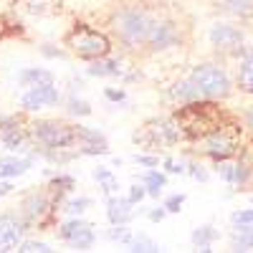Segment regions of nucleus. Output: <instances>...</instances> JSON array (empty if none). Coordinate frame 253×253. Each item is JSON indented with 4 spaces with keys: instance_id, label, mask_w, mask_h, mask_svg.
<instances>
[{
    "instance_id": "40",
    "label": "nucleus",
    "mask_w": 253,
    "mask_h": 253,
    "mask_svg": "<svg viewBox=\"0 0 253 253\" xmlns=\"http://www.w3.org/2000/svg\"><path fill=\"white\" fill-rule=\"evenodd\" d=\"M139 165H144V167H157V157H147V155H137L134 157Z\"/></svg>"
},
{
    "instance_id": "8",
    "label": "nucleus",
    "mask_w": 253,
    "mask_h": 253,
    "mask_svg": "<svg viewBox=\"0 0 253 253\" xmlns=\"http://www.w3.org/2000/svg\"><path fill=\"white\" fill-rule=\"evenodd\" d=\"M28 220L15 213H3L0 215V251H13L23 243V236L28 230Z\"/></svg>"
},
{
    "instance_id": "14",
    "label": "nucleus",
    "mask_w": 253,
    "mask_h": 253,
    "mask_svg": "<svg viewBox=\"0 0 253 253\" xmlns=\"http://www.w3.org/2000/svg\"><path fill=\"white\" fill-rule=\"evenodd\" d=\"M107 218L109 223H129L134 218V203L129 198H119V195H109L107 200Z\"/></svg>"
},
{
    "instance_id": "20",
    "label": "nucleus",
    "mask_w": 253,
    "mask_h": 253,
    "mask_svg": "<svg viewBox=\"0 0 253 253\" xmlns=\"http://www.w3.org/2000/svg\"><path fill=\"white\" fill-rule=\"evenodd\" d=\"M223 10L238 20L253 18V0H223Z\"/></svg>"
},
{
    "instance_id": "23",
    "label": "nucleus",
    "mask_w": 253,
    "mask_h": 253,
    "mask_svg": "<svg viewBox=\"0 0 253 253\" xmlns=\"http://www.w3.org/2000/svg\"><path fill=\"white\" fill-rule=\"evenodd\" d=\"M142 182L147 187V195H152V198H160L162 195V187L167 185V177L157 170H150V172H144L142 175Z\"/></svg>"
},
{
    "instance_id": "34",
    "label": "nucleus",
    "mask_w": 253,
    "mask_h": 253,
    "mask_svg": "<svg viewBox=\"0 0 253 253\" xmlns=\"http://www.w3.org/2000/svg\"><path fill=\"white\" fill-rule=\"evenodd\" d=\"M182 203H185V195H172V198H167V203H165L167 213H180V210H182Z\"/></svg>"
},
{
    "instance_id": "44",
    "label": "nucleus",
    "mask_w": 253,
    "mask_h": 253,
    "mask_svg": "<svg viewBox=\"0 0 253 253\" xmlns=\"http://www.w3.org/2000/svg\"><path fill=\"white\" fill-rule=\"evenodd\" d=\"M251 203H253V195H251Z\"/></svg>"
},
{
    "instance_id": "19",
    "label": "nucleus",
    "mask_w": 253,
    "mask_h": 253,
    "mask_svg": "<svg viewBox=\"0 0 253 253\" xmlns=\"http://www.w3.org/2000/svg\"><path fill=\"white\" fill-rule=\"evenodd\" d=\"M215 241H218V230H215L213 225H200V228H195V230H193V246H195V248H200L203 253L213 251L210 246H213Z\"/></svg>"
},
{
    "instance_id": "28",
    "label": "nucleus",
    "mask_w": 253,
    "mask_h": 253,
    "mask_svg": "<svg viewBox=\"0 0 253 253\" xmlns=\"http://www.w3.org/2000/svg\"><path fill=\"white\" fill-rule=\"evenodd\" d=\"M109 238L117 241V243H126V246H129V241H132V230L126 228V223H114V228L109 230Z\"/></svg>"
},
{
    "instance_id": "38",
    "label": "nucleus",
    "mask_w": 253,
    "mask_h": 253,
    "mask_svg": "<svg viewBox=\"0 0 253 253\" xmlns=\"http://www.w3.org/2000/svg\"><path fill=\"white\" fill-rule=\"evenodd\" d=\"M104 96L109 101H124V91L122 89H104Z\"/></svg>"
},
{
    "instance_id": "1",
    "label": "nucleus",
    "mask_w": 253,
    "mask_h": 253,
    "mask_svg": "<svg viewBox=\"0 0 253 253\" xmlns=\"http://www.w3.org/2000/svg\"><path fill=\"white\" fill-rule=\"evenodd\" d=\"M152 23H155V15L142 5H122L112 18V28H114V33L122 41L124 48L147 46Z\"/></svg>"
},
{
    "instance_id": "6",
    "label": "nucleus",
    "mask_w": 253,
    "mask_h": 253,
    "mask_svg": "<svg viewBox=\"0 0 253 253\" xmlns=\"http://www.w3.org/2000/svg\"><path fill=\"white\" fill-rule=\"evenodd\" d=\"M182 126L177 124L175 117H162V119H152L142 126V132L134 134V142H142V144H177L182 139Z\"/></svg>"
},
{
    "instance_id": "37",
    "label": "nucleus",
    "mask_w": 253,
    "mask_h": 253,
    "mask_svg": "<svg viewBox=\"0 0 253 253\" xmlns=\"http://www.w3.org/2000/svg\"><path fill=\"white\" fill-rule=\"evenodd\" d=\"M165 170H167V172H177V175H182V172H185V167H182L180 162H175V160H165Z\"/></svg>"
},
{
    "instance_id": "2",
    "label": "nucleus",
    "mask_w": 253,
    "mask_h": 253,
    "mask_svg": "<svg viewBox=\"0 0 253 253\" xmlns=\"http://www.w3.org/2000/svg\"><path fill=\"white\" fill-rule=\"evenodd\" d=\"M175 119L182 126V134L187 139H203L210 132H215L218 126H223L220 109L215 107V104H210L208 99L182 104V107L175 112Z\"/></svg>"
},
{
    "instance_id": "35",
    "label": "nucleus",
    "mask_w": 253,
    "mask_h": 253,
    "mask_svg": "<svg viewBox=\"0 0 253 253\" xmlns=\"http://www.w3.org/2000/svg\"><path fill=\"white\" fill-rule=\"evenodd\" d=\"M187 167H190V170H187V172H190V175H193L195 180H200V182H205V180H208V172L203 170V165H198V162H190Z\"/></svg>"
},
{
    "instance_id": "4",
    "label": "nucleus",
    "mask_w": 253,
    "mask_h": 253,
    "mask_svg": "<svg viewBox=\"0 0 253 253\" xmlns=\"http://www.w3.org/2000/svg\"><path fill=\"white\" fill-rule=\"evenodd\" d=\"M66 43L79 58H86V61L107 56L109 48H112L109 38L99 31H94V28H89L86 23H76L66 36Z\"/></svg>"
},
{
    "instance_id": "3",
    "label": "nucleus",
    "mask_w": 253,
    "mask_h": 253,
    "mask_svg": "<svg viewBox=\"0 0 253 253\" xmlns=\"http://www.w3.org/2000/svg\"><path fill=\"white\" fill-rule=\"evenodd\" d=\"M31 139L38 144V150H69L76 142V126L58 122V119H41L31 124Z\"/></svg>"
},
{
    "instance_id": "22",
    "label": "nucleus",
    "mask_w": 253,
    "mask_h": 253,
    "mask_svg": "<svg viewBox=\"0 0 253 253\" xmlns=\"http://www.w3.org/2000/svg\"><path fill=\"white\" fill-rule=\"evenodd\" d=\"M238 86L248 94H253V53H248L238 66Z\"/></svg>"
},
{
    "instance_id": "25",
    "label": "nucleus",
    "mask_w": 253,
    "mask_h": 253,
    "mask_svg": "<svg viewBox=\"0 0 253 253\" xmlns=\"http://www.w3.org/2000/svg\"><path fill=\"white\" fill-rule=\"evenodd\" d=\"M76 187V180L71 175H53L51 177V190L56 195H63V193H71V190Z\"/></svg>"
},
{
    "instance_id": "7",
    "label": "nucleus",
    "mask_w": 253,
    "mask_h": 253,
    "mask_svg": "<svg viewBox=\"0 0 253 253\" xmlns=\"http://www.w3.org/2000/svg\"><path fill=\"white\" fill-rule=\"evenodd\" d=\"M228 126H230V124H223V126H218L215 132H210L208 137L200 139L203 155H208L210 160L220 162V160H230V157L238 152L241 139H238V134H236L233 129H228Z\"/></svg>"
},
{
    "instance_id": "42",
    "label": "nucleus",
    "mask_w": 253,
    "mask_h": 253,
    "mask_svg": "<svg viewBox=\"0 0 253 253\" xmlns=\"http://www.w3.org/2000/svg\"><path fill=\"white\" fill-rule=\"evenodd\" d=\"M167 215V208H157V210H150V220H155V223H160L162 218Z\"/></svg>"
},
{
    "instance_id": "27",
    "label": "nucleus",
    "mask_w": 253,
    "mask_h": 253,
    "mask_svg": "<svg viewBox=\"0 0 253 253\" xmlns=\"http://www.w3.org/2000/svg\"><path fill=\"white\" fill-rule=\"evenodd\" d=\"M66 109H69V114H74V117H89V114H91L89 101L76 99V96H71V99L66 101Z\"/></svg>"
},
{
    "instance_id": "9",
    "label": "nucleus",
    "mask_w": 253,
    "mask_h": 253,
    "mask_svg": "<svg viewBox=\"0 0 253 253\" xmlns=\"http://www.w3.org/2000/svg\"><path fill=\"white\" fill-rule=\"evenodd\" d=\"M58 236H61V241H66L69 246H74V248H91L94 246V241H96V233H94V228L86 223V220H79V218H71V220H66L61 225V230H58Z\"/></svg>"
},
{
    "instance_id": "41",
    "label": "nucleus",
    "mask_w": 253,
    "mask_h": 253,
    "mask_svg": "<svg viewBox=\"0 0 253 253\" xmlns=\"http://www.w3.org/2000/svg\"><path fill=\"white\" fill-rule=\"evenodd\" d=\"M243 124L248 126V129H253V104L246 107V112H243Z\"/></svg>"
},
{
    "instance_id": "43",
    "label": "nucleus",
    "mask_w": 253,
    "mask_h": 253,
    "mask_svg": "<svg viewBox=\"0 0 253 253\" xmlns=\"http://www.w3.org/2000/svg\"><path fill=\"white\" fill-rule=\"evenodd\" d=\"M10 190H13V185H10V180H3V182H0V198H3V195H8V193H10Z\"/></svg>"
},
{
    "instance_id": "10",
    "label": "nucleus",
    "mask_w": 253,
    "mask_h": 253,
    "mask_svg": "<svg viewBox=\"0 0 253 253\" xmlns=\"http://www.w3.org/2000/svg\"><path fill=\"white\" fill-rule=\"evenodd\" d=\"M58 99H61V94L53 84H46V86H28L20 94V107H23V112H38V109H46V107H56Z\"/></svg>"
},
{
    "instance_id": "32",
    "label": "nucleus",
    "mask_w": 253,
    "mask_h": 253,
    "mask_svg": "<svg viewBox=\"0 0 253 253\" xmlns=\"http://www.w3.org/2000/svg\"><path fill=\"white\" fill-rule=\"evenodd\" d=\"M99 185H101V193H104V195H117V193H119V182H117V177H114V175L104 177Z\"/></svg>"
},
{
    "instance_id": "30",
    "label": "nucleus",
    "mask_w": 253,
    "mask_h": 253,
    "mask_svg": "<svg viewBox=\"0 0 253 253\" xmlns=\"http://www.w3.org/2000/svg\"><path fill=\"white\" fill-rule=\"evenodd\" d=\"M89 205H91L89 198H74V200L66 203V208H63V210H66L69 215H81L84 210H89Z\"/></svg>"
},
{
    "instance_id": "15",
    "label": "nucleus",
    "mask_w": 253,
    "mask_h": 253,
    "mask_svg": "<svg viewBox=\"0 0 253 253\" xmlns=\"http://www.w3.org/2000/svg\"><path fill=\"white\" fill-rule=\"evenodd\" d=\"M167 94H170V99L177 101V104H190V101H200V99H205V94L198 89V84H195L193 79L175 84V86H170V91H167Z\"/></svg>"
},
{
    "instance_id": "39",
    "label": "nucleus",
    "mask_w": 253,
    "mask_h": 253,
    "mask_svg": "<svg viewBox=\"0 0 253 253\" xmlns=\"http://www.w3.org/2000/svg\"><path fill=\"white\" fill-rule=\"evenodd\" d=\"M91 175H94V180H96V182H101L104 177H109V175H114V172L109 170V167H96V170H94Z\"/></svg>"
},
{
    "instance_id": "24",
    "label": "nucleus",
    "mask_w": 253,
    "mask_h": 253,
    "mask_svg": "<svg viewBox=\"0 0 253 253\" xmlns=\"http://www.w3.org/2000/svg\"><path fill=\"white\" fill-rule=\"evenodd\" d=\"M76 139H81L84 144H107L99 129H89V126H81V124H76Z\"/></svg>"
},
{
    "instance_id": "12",
    "label": "nucleus",
    "mask_w": 253,
    "mask_h": 253,
    "mask_svg": "<svg viewBox=\"0 0 253 253\" xmlns=\"http://www.w3.org/2000/svg\"><path fill=\"white\" fill-rule=\"evenodd\" d=\"M210 43L223 53H241L243 48V31L228 23H215L210 28Z\"/></svg>"
},
{
    "instance_id": "5",
    "label": "nucleus",
    "mask_w": 253,
    "mask_h": 253,
    "mask_svg": "<svg viewBox=\"0 0 253 253\" xmlns=\"http://www.w3.org/2000/svg\"><path fill=\"white\" fill-rule=\"evenodd\" d=\"M198 84V89L205 94V99H225L230 94V79L225 74V69L215 66V63H200L190 74Z\"/></svg>"
},
{
    "instance_id": "21",
    "label": "nucleus",
    "mask_w": 253,
    "mask_h": 253,
    "mask_svg": "<svg viewBox=\"0 0 253 253\" xmlns=\"http://www.w3.org/2000/svg\"><path fill=\"white\" fill-rule=\"evenodd\" d=\"M230 241L236 251H253V225H236Z\"/></svg>"
},
{
    "instance_id": "36",
    "label": "nucleus",
    "mask_w": 253,
    "mask_h": 253,
    "mask_svg": "<svg viewBox=\"0 0 253 253\" xmlns=\"http://www.w3.org/2000/svg\"><path fill=\"white\" fill-rule=\"evenodd\" d=\"M147 198V187H142V185H134L132 190H129V200L137 205V203H142Z\"/></svg>"
},
{
    "instance_id": "33",
    "label": "nucleus",
    "mask_w": 253,
    "mask_h": 253,
    "mask_svg": "<svg viewBox=\"0 0 253 253\" xmlns=\"http://www.w3.org/2000/svg\"><path fill=\"white\" fill-rule=\"evenodd\" d=\"M233 220L236 225H253V208H248V210H238V213H233Z\"/></svg>"
},
{
    "instance_id": "16",
    "label": "nucleus",
    "mask_w": 253,
    "mask_h": 253,
    "mask_svg": "<svg viewBox=\"0 0 253 253\" xmlns=\"http://www.w3.org/2000/svg\"><path fill=\"white\" fill-rule=\"evenodd\" d=\"M31 165H33L31 157H26V160H20V157L0 160V180H13V177L26 175V172L31 170Z\"/></svg>"
},
{
    "instance_id": "26",
    "label": "nucleus",
    "mask_w": 253,
    "mask_h": 253,
    "mask_svg": "<svg viewBox=\"0 0 253 253\" xmlns=\"http://www.w3.org/2000/svg\"><path fill=\"white\" fill-rule=\"evenodd\" d=\"M129 251H137V253H152V251H160V246L152 241V238H147V236H137L129 241Z\"/></svg>"
},
{
    "instance_id": "31",
    "label": "nucleus",
    "mask_w": 253,
    "mask_h": 253,
    "mask_svg": "<svg viewBox=\"0 0 253 253\" xmlns=\"http://www.w3.org/2000/svg\"><path fill=\"white\" fill-rule=\"evenodd\" d=\"M218 172H220V177H223L225 182L233 185V182H236V162L220 160V162H218Z\"/></svg>"
},
{
    "instance_id": "18",
    "label": "nucleus",
    "mask_w": 253,
    "mask_h": 253,
    "mask_svg": "<svg viewBox=\"0 0 253 253\" xmlns=\"http://www.w3.org/2000/svg\"><path fill=\"white\" fill-rule=\"evenodd\" d=\"M89 76H96V79H104V76H117L119 74V63L114 58H107V56H101V58H94L89 63V69H86Z\"/></svg>"
},
{
    "instance_id": "29",
    "label": "nucleus",
    "mask_w": 253,
    "mask_h": 253,
    "mask_svg": "<svg viewBox=\"0 0 253 253\" xmlns=\"http://www.w3.org/2000/svg\"><path fill=\"white\" fill-rule=\"evenodd\" d=\"M18 251L20 253H51L53 248L48 243H43V241H23L18 246Z\"/></svg>"
},
{
    "instance_id": "17",
    "label": "nucleus",
    "mask_w": 253,
    "mask_h": 253,
    "mask_svg": "<svg viewBox=\"0 0 253 253\" xmlns=\"http://www.w3.org/2000/svg\"><path fill=\"white\" fill-rule=\"evenodd\" d=\"M18 81L23 86H46V84H53V74L46 71V69H23L18 76Z\"/></svg>"
},
{
    "instance_id": "13",
    "label": "nucleus",
    "mask_w": 253,
    "mask_h": 253,
    "mask_svg": "<svg viewBox=\"0 0 253 253\" xmlns=\"http://www.w3.org/2000/svg\"><path fill=\"white\" fill-rule=\"evenodd\" d=\"M51 213H53V198L48 193H41V190L28 193L23 198V203H20V215H23L28 223H41Z\"/></svg>"
},
{
    "instance_id": "11",
    "label": "nucleus",
    "mask_w": 253,
    "mask_h": 253,
    "mask_svg": "<svg viewBox=\"0 0 253 253\" xmlns=\"http://www.w3.org/2000/svg\"><path fill=\"white\" fill-rule=\"evenodd\" d=\"M177 43H180V26L175 20H157L155 18L150 38H147L150 51H165V48H172Z\"/></svg>"
}]
</instances>
